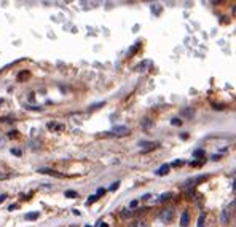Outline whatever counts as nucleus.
Wrapping results in <instances>:
<instances>
[{
    "instance_id": "nucleus-11",
    "label": "nucleus",
    "mask_w": 236,
    "mask_h": 227,
    "mask_svg": "<svg viewBox=\"0 0 236 227\" xmlns=\"http://www.w3.org/2000/svg\"><path fill=\"white\" fill-rule=\"evenodd\" d=\"M37 218H38V213H29V214H26V219H27V221H35Z\"/></svg>"
},
{
    "instance_id": "nucleus-22",
    "label": "nucleus",
    "mask_w": 236,
    "mask_h": 227,
    "mask_svg": "<svg viewBox=\"0 0 236 227\" xmlns=\"http://www.w3.org/2000/svg\"><path fill=\"white\" fill-rule=\"evenodd\" d=\"M182 163H184L182 160H177V162H174V163H172V167H180Z\"/></svg>"
},
{
    "instance_id": "nucleus-1",
    "label": "nucleus",
    "mask_w": 236,
    "mask_h": 227,
    "mask_svg": "<svg viewBox=\"0 0 236 227\" xmlns=\"http://www.w3.org/2000/svg\"><path fill=\"white\" fill-rule=\"evenodd\" d=\"M172 218H174V208H166L160 213V219L163 222H166V224L172 221Z\"/></svg>"
},
{
    "instance_id": "nucleus-2",
    "label": "nucleus",
    "mask_w": 236,
    "mask_h": 227,
    "mask_svg": "<svg viewBox=\"0 0 236 227\" xmlns=\"http://www.w3.org/2000/svg\"><path fill=\"white\" fill-rule=\"evenodd\" d=\"M112 134H115V136H126V134H129V128L128 127H115L112 130Z\"/></svg>"
},
{
    "instance_id": "nucleus-7",
    "label": "nucleus",
    "mask_w": 236,
    "mask_h": 227,
    "mask_svg": "<svg viewBox=\"0 0 236 227\" xmlns=\"http://www.w3.org/2000/svg\"><path fill=\"white\" fill-rule=\"evenodd\" d=\"M139 145H142L144 147V150H148V149H153V147H156L158 145V142H139Z\"/></svg>"
},
{
    "instance_id": "nucleus-5",
    "label": "nucleus",
    "mask_w": 236,
    "mask_h": 227,
    "mask_svg": "<svg viewBox=\"0 0 236 227\" xmlns=\"http://www.w3.org/2000/svg\"><path fill=\"white\" fill-rule=\"evenodd\" d=\"M220 222H222V224H228V222H230V214H228V209L227 208H223V209H222V213H220Z\"/></svg>"
},
{
    "instance_id": "nucleus-21",
    "label": "nucleus",
    "mask_w": 236,
    "mask_h": 227,
    "mask_svg": "<svg viewBox=\"0 0 236 227\" xmlns=\"http://www.w3.org/2000/svg\"><path fill=\"white\" fill-rule=\"evenodd\" d=\"M5 141H6L5 138H3V136H0V149H2L3 145H5Z\"/></svg>"
},
{
    "instance_id": "nucleus-4",
    "label": "nucleus",
    "mask_w": 236,
    "mask_h": 227,
    "mask_svg": "<svg viewBox=\"0 0 236 227\" xmlns=\"http://www.w3.org/2000/svg\"><path fill=\"white\" fill-rule=\"evenodd\" d=\"M188 224H190V213L188 211H184L180 216V226L182 227H187Z\"/></svg>"
},
{
    "instance_id": "nucleus-28",
    "label": "nucleus",
    "mask_w": 236,
    "mask_h": 227,
    "mask_svg": "<svg viewBox=\"0 0 236 227\" xmlns=\"http://www.w3.org/2000/svg\"><path fill=\"white\" fill-rule=\"evenodd\" d=\"M233 186H235V189H236V179H235V184H233Z\"/></svg>"
},
{
    "instance_id": "nucleus-12",
    "label": "nucleus",
    "mask_w": 236,
    "mask_h": 227,
    "mask_svg": "<svg viewBox=\"0 0 236 227\" xmlns=\"http://www.w3.org/2000/svg\"><path fill=\"white\" fill-rule=\"evenodd\" d=\"M64 195H66V197H69V198H75V197H78V194H77L75 190H67Z\"/></svg>"
},
{
    "instance_id": "nucleus-17",
    "label": "nucleus",
    "mask_w": 236,
    "mask_h": 227,
    "mask_svg": "<svg viewBox=\"0 0 236 227\" xmlns=\"http://www.w3.org/2000/svg\"><path fill=\"white\" fill-rule=\"evenodd\" d=\"M171 123H172V125H177V127H179V125H182V122L179 120V118H172V120H171Z\"/></svg>"
},
{
    "instance_id": "nucleus-3",
    "label": "nucleus",
    "mask_w": 236,
    "mask_h": 227,
    "mask_svg": "<svg viewBox=\"0 0 236 227\" xmlns=\"http://www.w3.org/2000/svg\"><path fill=\"white\" fill-rule=\"evenodd\" d=\"M38 173H42V174H50V176H54V178H62V174L54 170H51V168H38Z\"/></svg>"
},
{
    "instance_id": "nucleus-14",
    "label": "nucleus",
    "mask_w": 236,
    "mask_h": 227,
    "mask_svg": "<svg viewBox=\"0 0 236 227\" xmlns=\"http://www.w3.org/2000/svg\"><path fill=\"white\" fill-rule=\"evenodd\" d=\"M97 198H99V197H97V195H91V197H89L88 200H86V205H91V203H94V202H96Z\"/></svg>"
},
{
    "instance_id": "nucleus-25",
    "label": "nucleus",
    "mask_w": 236,
    "mask_h": 227,
    "mask_svg": "<svg viewBox=\"0 0 236 227\" xmlns=\"http://www.w3.org/2000/svg\"><path fill=\"white\" fill-rule=\"evenodd\" d=\"M10 211H15V209H18V205H10Z\"/></svg>"
},
{
    "instance_id": "nucleus-23",
    "label": "nucleus",
    "mask_w": 236,
    "mask_h": 227,
    "mask_svg": "<svg viewBox=\"0 0 236 227\" xmlns=\"http://www.w3.org/2000/svg\"><path fill=\"white\" fill-rule=\"evenodd\" d=\"M5 200H6V194H2L0 195V203H3Z\"/></svg>"
},
{
    "instance_id": "nucleus-29",
    "label": "nucleus",
    "mask_w": 236,
    "mask_h": 227,
    "mask_svg": "<svg viewBox=\"0 0 236 227\" xmlns=\"http://www.w3.org/2000/svg\"><path fill=\"white\" fill-rule=\"evenodd\" d=\"M86 227H91V226H86Z\"/></svg>"
},
{
    "instance_id": "nucleus-8",
    "label": "nucleus",
    "mask_w": 236,
    "mask_h": 227,
    "mask_svg": "<svg viewBox=\"0 0 236 227\" xmlns=\"http://www.w3.org/2000/svg\"><path fill=\"white\" fill-rule=\"evenodd\" d=\"M204 219H206V213H201V214H200V218H198L196 227H204Z\"/></svg>"
},
{
    "instance_id": "nucleus-27",
    "label": "nucleus",
    "mask_w": 236,
    "mask_h": 227,
    "mask_svg": "<svg viewBox=\"0 0 236 227\" xmlns=\"http://www.w3.org/2000/svg\"><path fill=\"white\" fill-rule=\"evenodd\" d=\"M16 133H18V131H10L8 136H10V138H13V136H16Z\"/></svg>"
},
{
    "instance_id": "nucleus-6",
    "label": "nucleus",
    "mask_w": 236,
    "mask_h": 227,
    "mask_svg": "<svg viewBox=\"0 0 236 227\" xmlns=\"http://www.w3.org/2000/svg\"><path fill=\"white\" fill-rule=\"evenodd\" d=\"M169 165H163V167H160L158 168V171H156V176H164V174H168L169 173Z\"/></svg>"
},
{
    "instance_id": "nucleus-10",
    "label": "nucleus",
    "mask_w": 236,
    "mask_h": 227,
    "mask_svg": "<svg viewBox=\"0 0 236 227\" xmlns=\"http://www.w3.org/2000/svg\"><path fill=\"white\" fill-rule=\"evenodd\" d=\"M193 114H195L193 109H184V110H182V115H185V117H188V118L193 117Z\"/></svg>"
},
{
    "instance_id": "nucleus-13",
    "label": "nucleus",
    "mask_w": 236,
    "mask_h": 227,
    "mask_svg": "<svg viewBox=\"0 0 236 227\" xmlns=\"http://www.w3.org/2000/svg\"><path fill=\"white\" fill-rule=\"evenodd\" d=\"M171 197H172V194H171V192H166V194H163L160 197V202H166V200H169Z\"/></svg>"
},
{
    "instance_id": "nucleus-24",
    "label": "nucleus",
    "mask_w": 236,
    "mask_h": 227,
    "mask_svg": "<svg viewBox=\"0 0 236 227\" xmlns=\"http://www.w3.org/2000/svg\"><path fill=\"white\" fill-rule=\"evenodd\" d=\"M104 194H105V190H104V189H99V190H97V197H99V195H104Z\"/></svg>"
},
{
    "instance_id": "nucleus-19",
    "label": "nucleus",
    "mask_w": 236,
    "mask_h": 227,
    "mask_svg": "<svg viewBox=\"0 0 236 227\" xmlns=\"http://www.w3.org/2000/svg\"><path fill=\"white\" fill-rule=\"evenodd\" d=\"M11 154H15V155H21V150H19V149H11Z\"/></svg>"
},
{
    "instance_id": "nucleus-15",
    "label": "nucleus",
    "mask_w": 236,
    "mask_h": 227,
    "mask_svg": "<svg viewBox=\"0 0 236 227\" xmlns=\"http://www.w3.org/2000/svg\"><path fill=\"white\" fill-rule=\"evenodd\" d=\"M131 214H133V211H129V209H124V211H121V218H129Z\"/></svg>"
},
{
    "instance_id": "nucleus-26",
    "label": "nucleus",
    "mask_w": 236,
    "mask_h": 227,
    "mask_svg": "<svg viewBox=\"0 0 236 227\" xmlns=\"http://www.w3.org/2000/svg\"><path fill=\"white\" fill-rule=\"evenodd\" d=\"M97 227H107L105 222H102V221H99V224H97Z\"/></svg>"
},
{
    "instance_id": "nucleus-16",
    "label": "nucleus",
    "mask_w": 236,
    "mask_h": 227,
    "mask_svg": "<svg viewBox=\"0 0 236 227\" xmlns=\"http://www.w3.org/2000/svg\"><path fill=\"white\" fill-rule=\"evenodd\" d=\"M152 125V122H148V118H144V122H142V127L144 128H148Z\"/></svg>"
},
{
    "instance_id": "nucleus-9",
    "label": "nucleus",
    "mask_w": 236,
    "mask_h": 227,
    "mask_svg": "<svg viewBox=\"0 0 236 227\" xmlns=\"http://www.w3.org/2000/svg\"><path fill=\"white\" fill-rule=\"evenodd\" d=\"M128 227H148L145 221H136V222H131Z\"/></svg>"
},
{
    "instance_id": "nucleus-20",
    "label": "nucleus",
    "mask_w": 236,
    "mask_h": 227,
    "mask_svg": "<svg viewBox=\"0 0 236 227\" xmlns=\"http://www.w3.org/2000/svg\"><path fill=\"white\" fill-rule=\"evenodd\" d=\"M203 154H204L203 150H195V154H193V155H195V157H201Z\"/></svg>"
},
{
    "instance_id": "nucleus-18",
    "label": "nucleus",
    "mask_w": 236,
    "mask_h": 227,
    "mask_svg": "<svg viewBox=\"0 0 236 227\" xmlns=\"http://www.w3.org/2000/svg\"><path fill=\"white\" fill-rule=\"evenodd\" d=\"M118 186H120V182H113V184H112V187H110V190H117V189H118Z\"/></svg>"
}]
</instances>
